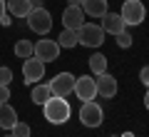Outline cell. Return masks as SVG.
<instances>
[{"label":"cell","mask_w":149,"mask_h":137,"mask_svg":"<svg viewBox=\"0 0 149 137\" xmlns=\"http://www.w3.org/2000/svg\"><path fill=\"white\" fill-rule=\"evenodd\" d=\"M87 63H90V72L95 75V77H97V75H102V72H107V58L102 53H95Z\"/></svg>","instance_id":"e0dca14e"},{"label":"cell","mask_w":149,"mask_h":137,"mask_svg":"<svg viewBox=\"0 0 149 137\" xmlns=\"http://www.w3.org/2000/svg\"><path fill=\"white\" fill-rule=\"evenodd\" d=\"M114 37H117V45H119V48H124V50H127V48H132V42H134V37L129 35L127 30H124V32H119V35H114Z\"/></svg>","instance_id":"44dd1931"},{"label":"cell","mask_w":149,"mask_h":137,"mask_svg":"<svg viewBox=\"0 0 149 137\" xmlns=\"http://www.w3.org/2000/svg\"><path fill=\"white\" fill-rule=\"evenodd\" d=\"M10 22H13V15H10V13H5V15H3V18H0V25H10Z\"/></svg>","instance_id":"d4e9b609"},{"label":"cell","mask_w":149,"mask_h":137,"mask_svg":"<svg viewBox=\"0 0 149 137\" xmlns=\"http://www.w3.org/2000/svg\"><path fill=\"white\" fill-rule=\"evenodd\" d=\"M112 137H119V135H112Z\"/></svg>","instance_id":"4dcf8cb0"},{"label":"cell","mask_w":149,"mask_h":137,"mask_svg":"<svg viewBox=\"0 0 149 137\" xmlns=\"http://www.w3.org/2000/svg\"><path fill=\"white\" fill-rule=\"evenodd\" d=\"M62 25L67 30H80L85 25V13H82L80 5H67L62 10Z\"/></svg>","instance_id":"30bf717a"},{"label":"cell","mask_w":149,"mask_h":137,"mask_svg":"<svg viewBox=\"0 0 149 137\" xmlns=\"http://www.w3.org/2000/svg\"><path fill=\"white\" fill-rule=\"evenodd\" d=\"M60 45H57V40H37L35 42V58L37 60H42V63H52V60H57L60 58Z\"/></svg>","instance_id":"9c48e42d"},{"label":"cell","mask_w":149,"mask_h":137,"mask_svg":"<svg viewBox=\"0 0 149 137\" xmlns=\"http://www.w3.org/2000/svg\"><path fill=\"white\" fill-rule=\"evenodd\" d=\"M139 80L149 87V67H142V70H139Z\"/></svg>","instance_id":"cb8c5ba5"},{"label":"cell","mask_w":149,"mask_h":137,"mask_svg":"<svg viewBox=\"0 0 149 137\" xmlns=\"http://www.w3.org/2000/svg\"><path fill=\"white\" fill-rule=\"evenodd\" d=\"M5 13H8V5H5V0H0V18L5 15Z\"/></svg>","instance_id":"484cf974"},{"label":"cell","mask_w":149,"mask_h":137,"mask_svg":"<svg viewBox=\"0 0 149 137\" xmlns=\"http://www.w3.org/2000/svg\"><path fill=\"white\" fill-rule=\"evenodd\" d=\"M102 120H104V112H102V107H100V102H95V100H87V102H82V107H80V122L85 127H100L102 125Z\"/></svg>","instance_id":"5b68a950"},{"label":"cell","mask_w":149,"mask_h":137,"mask_svg":"<svg viewBox=\"0 0 149 137\" xmlns=\"http://www.w3.org/2000/svg\"><path fill=\"white\" fill-rule=\"evenodd\" d=\"M102 30L104 32H109V35H119V32H124L127 30V22L122 20V15L119 13H109L107 10L104 15H102Z\"/></svg>","instance_id":"7c38bea8"},{"label":"cell","mask_w":149,"mask_h":137,"mask_svg":"<svg viewBox=\"0 0 149 137\" xmlns=\"http://www.w3.org/2000/svg\"><path fill=\"white\" fill-rule=\"evenodd\" d=\"M47 87H50V92H52L55 97H67L74 90V75L72 72H57L47 82Z\"/></svg>","instance_id":"8992f818"},{"label":"cell","mask_w":149,"mask_h":137,"mask_svg":"<svg viewBox=\"0 0 149 137\" xmlns=\"http://www.w3.org/2000/svg\"><path fill=\"white\" fill-rule=\"evenodd\" d=\"M8 137H13V135H8Z\"/></svg>","instance_id":"1f68e13d"},{"label":"cell","mask_w":149,"mask_h":137,"mask_svg":"<svg viewBox=\"0 0 149 137\" xmlns=\"http://www.w3.org/2000/svg\"><path fill=\"white\" fill-rule=\"evenodd\" d=\"M30 5H32V8H45L42 0H30Z\"/></svg>","instance_id":"4316f807"},{"label":"cell","mask_w":149,"mask_h":137,"mask_svg":"<svg viewBox=\"0 0 149 137\" xmlns=\"http://www.w3.org/2000/svg\"><path fill=\"white\" fill-rule=\"evenodd\" d=\"M10 132H13V137H30V125L17 120V122H15V127H13Z\"/></svg>","instance_id":"ffe728a7"},{"label":"cell","mask_w":149,"mask_h":137,"mask_svg":"<svg viewBox=\"0 0 149 137\" xmlns=\"http://www.w3.org/2000/svg\"><path fill=\"white\" fill-rule=\"evenodd\" d=\"M95 82H97V95H102L104 100H109V97L117 95V77H114V75L102 72V75L95 77Z\"/></svg>","instance_id":"8fae6325"},{"label":"cell","mask_w":149,"mask_h":137,"mask_svg":"<svg viewBox=\"0 0 149 137\" xmlns=\"http://www.w3.org/2000/svg\"><path fill=\"white\" fill-rule=\"evenodd\" d=\"M32 102H35V105H40V107H42L45 105V102H47L50 100V97H52V92H50V87H47V85H35V87H32Z\"/></svg>","instance_id":"ac0fdd59"},{"label":"cell","mask_w":149,"mask_h":137,"mask_svg":"<svg viewBox=\"0 0 149 137\" xmlns=\"http://www.w3.org/2000/svg\"><path fill=\"white\" fill-rule=\"evenodd\" d=\"M10 82H13V70L0 67V85H10Z\"/></svg>","instance_id":"7402d4cb"},{"label":"cell","mask_w":149,"mask_h":137,"mask_svg":"<svg viewBox=\"0 0 149 137\" xmlns=\"http://www.w3.org/2000/svg\"><path fill=\"white\" fill-rule=\"evenodd\" d=\"M144 107L149 110V87H147V95H144Z\"/></svg>","instance_id":"83f0119b"},{"label":"cell","mask_w":149,"mask_h":137,"mask_svg":"<svg viewBox=\"0 0 149 137\" xmlns=\"http://www.w3.org/2000/svg\"><path fill=\"white\" fill-rule=\"evenodd\" d=\"M27 25H30L32 32L37 35H47L52 30V15H50L45 8H32L30 15H27Z\"/></svg>","instance_id":"3957f363"},{"label":"cell","mask_w":149,"mask_h":137,"mask_svg":"<svg viewBox=\"0 0 149 137\" xmlns=\"http://www.w3.org/2000/svg\"><path fill=\"white\" fill-rule=\"evenodd\" d=\"M10 100V85H0V105H5Z\"/></svg>","instance_id":"603a6c76"},{"label":"cell","mask_w":149,"mask_h":137,"mask_svg":"<svg viewBox=\"0 0 149 137\" xmlns=\"http://www.w3.org/2000/svg\"><path fill=\"white\" fill-rule=\"evenodd\" d=\"M15 55H17L20 60L32 58V55H35V45H32L30 40H17V42H15Z\"/></svg>","instance_id":"d6986e66"},{"label":"cell","mask_w":149,"mask_h":137,"mask_svg":"<svg viewBox=\"0 0 149 137\" xmlns=\"http://www.w3.org/2000/svg\"><path fill=\"white\" fill-rule=\"evenodd\" d=\"M5 5H8V13L13 18H27L32 10L30 0H5Z\"/></svg>","instance_id":"5bb4252c"},{"label":"cell","mask_w":149,"mask_h":137,"mask_svg":"<svg viewBox=\"0 0 149 137\" xmlns=\"http://www.w3.org/2000/svg\"><path fill=\"white\" fill-rule=\"evenodd\" d=\"M82 13L90 18H102L107 13V0H82Z\"/></svg>","instance_id":"4fadbf2b"},{"label":"cell","mask_w":149,"mask_h":137,"mask_svg":"<svg viewBox=\"0 0 149 137\" xmlns=\"http://www.w3.org/2000/svg\"><path fill=\"white\" fill-rule=\"evenodd\" d=\"M119 15H122V20L127 25H142L144 18H147V8H144L142 0H124Z\"/></svg>","instance_id":"7a4b0ae2"},{"label":"cell","mask_w":149,"mask_h":137,"mask_svg":"<svg viewBox=\"0 0 149 137\" xmlns=\"http://www.w3.org/2000/svg\"><path fill=\"white\" fill-rule=\"evenodd\" d=\"M45 77V63L42 60H37L35 55L27 60H22V80L25 85H37V80Z\"/></svg>","instance_id":"52a82bcc"},{"label":"cell","mask_w":149,"mask_h":137,"mask_svg":"<svg viewBox=\"0 0 149 137\" xmlns=\"http://www.w3.org/2000/svg\"><path fill=\"white\" fill-rule=\"evenodd\" d=\"M67 5H82V0H67Z\"/></svg>","instance_id":"f1b7e54d"},{"label":"cell","mask_w":149,"mask_h":137,"mask_svg":"<svg viewBox=\"0 0 149 137\" xmlns=\"http://www.w3.org/2000/svg\"><path fill=\"white\" fill-rule=\"evenodd\" d=\"M119 137H134V132H124V135H119Z\"/></svg>","instance_id":"f546056e"},{"label":"cell","mask_w":149,"mask_h":137,"mask_svg":"<svg viewBox=\"0 0 149 137\" xmlns=\"http://www.w3.org/2000/svg\"><path fill=\"white\" fill-rule=\"evenodd\" d=\"M15 122H17V112H15V107L13 105H0V127L3 130H13L15 127Z\"/></svg>","instance_id":"9a60e30c"},{"label":"cell","mask_w":149,"mask_h":137,"mask_svg":"<svg viewBox=\"0 0 149 137\" xmlns=\"http://www.w3.org/2000/svg\"><path fill=\"white\" fill-rule=\"evenodd\" d=\"M74 95L80 97L82 102L87 100H95L97 97V82L92 75H82V77H74V90H72Z\"/></svg>","instance_id":"ba28073f"},{"label":"cell","mask_w":149,"mask_h":137,"mask_svg":"<svg viewBox=\"0 0 149 137\" xmlns=\"http://www.w3.org/2000/svg\"><path fill=\"white\" fill-rule=\"evenodd\" d=\"M42 115H45V120H47L50 125H65V122L70 120V115H72L67 97H55L52 95L42 105Z\"/></svg>","instance_id":"6da1fadb"},{"label":"cell","mask_w":149,"mask_h":137,"mask_svg":"<svg viewBox=\"0 0 149 137\" xmlns=\"http://www.w3.org/2000/svg\"><path fill=\"white\" fill-rule=\"evenodd\" d=\"M77 40H80V45H85V48H100L102 42H104V30H102L100 25H95V22H85V25L77 30Z\"/></svg>","instance_id":"277c9868"},{"label":"cell","mask_w":149,"mask_h":137,"mask_svg":"<svg viewBox=\"0 0 149 137\" xmlns=\"http://www.w3.org/2000/svg\"><path fill=\"white\" fill-rule=\"evenodd\" d=\"M57 45L65 48V50L80 45V40H77V30H67V27H62V32H60V37H57Z\"/></svg>","instance_id":"2e32d148"}]
</instances>
